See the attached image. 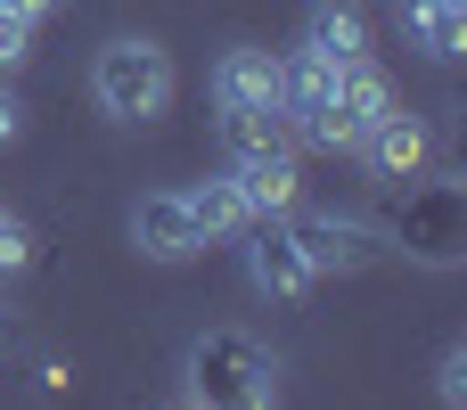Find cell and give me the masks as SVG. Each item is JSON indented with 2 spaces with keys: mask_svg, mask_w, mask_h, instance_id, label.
I'll return each mask as SVG.
<instances>
[{
  "mask_svg": "<svg viewBox=\"0 0 467 410\" xmlns=\"http://www.w3.org/2000/svg\"><path fill=\"white\" fill-rule=\"evenodd\" d=\"M435 394H443L451 410L467 403V345H443V362H435Z\"/></svg>",
  "mask_w": 467,
  "mask_h": 410,
  "instance_id": "obj_15",
  "label": "cell"
},
{
  "mask_svg": "<svg viewBox=\"0 0 467 410\" xmlns=\"http://www.w3.org/2000/svg\"><path fill=\"white\" fill-rule=\"evenodd\" d=\"M33 33H41V25H25V16L0 8V74H8V82H16V66L33 58Z\"/></svg>",
  "mask_w": 467,
  "mask_h": 410,
  "instance_id": "obj_14",
  "label": "cell"
},
{
  "mask_svg": "<svg viewBox=\"0 0 467 410\" xmlns=\"http://www.w3.org/2000/svg\"><path fill=\"white\" fill-rule=\"evenodd\" d=\"M0 8H8V16H25V25H41V16H49L57 0H0Z\"/></svg>",
  "mask_w": 467,
  "mask_h": 410,
  "instance_id": "obj_17",
  "label": "cell"
},
{
  "mask_svg": "<svg viewBox=\"0 0 467 410\" xmlns=\"http://www.w3.org/2000/svg\"><path fill=\"white\" fill-rule=\"evenodd\" d=\"M353 156L369 164V181L402 189V181H419V173L435 164V123H427V115H410V107H394L386 123H369V131H361V148H353Z\"/></svg>",
  "mask_w": 467,
  "mask_h": 410,
  "instance_id": "obj_6",
  "label": "cell"
},
{
  "mask_svg": "<svg viewBox=\"0 0 467 410\" xmlns=\"http://www.w3.org/2000/svg\"><path fill=\"white\" fill-rule=\"evenodd\" d=\"M279 74H287L279 49H254V41L222 49L213 58V107H222V123L230 115H279Z\"/></svg>",
  "mask_w": 467,
  "mask_h": 410,
  "instance_id": "obj_5",
  "label": "cell"
},
{
  "mask_svg": "<svg viewBox=\"0 0 467 410\" xmlns=\"http://www.w3.org/2000/svg\"><path fill=\"white\" fill-rule=\"evenodd\" d=\"M181 197H189V214H197V230H205V247H222V238H246V230L263 222V214L246 205V189H238L230 173H205V181H189Z\"/></svg>",
  "mask_w": 467,
  "mask_h": 410,
  "instance_id": "obj_11",
  "label": "cell"
},
{
  "mask_svg": "<svg viewBox=\"0 0 467 410\" xmlns=\"http://www.w3.org/2000/svg\"><path fill=\"white\" fill-rule=\"evenodd\" d=\"M90 99H99V115H115V123H156V115L172 107V49L148 41V33L99 41V58H90Z\"/></svg>",
  "mask_w": 467,
  "mask_h": 410,
  "instance_id": "obj_2",
  "label": "cell"
},
{
  "mask_svg": "<svg viewBox=\"0 0 467 410\" xmlns=\"http://www.w3.org/2000/svg\"><path fill=\"white\" fill-rule=\"evenodd\" d=\"M189 403L197 410H279V353L246 329H205L189 345Z\"/></svg>",
  "mask_w": 467,
  "mask_h": 410,
  "instance_id": "obj_1",
  "label": "cell"
},
{
  "mask_svg": "<svg viewBox=\"0 0 467 410\" xmlns=\"http://www.w3.org/2000/svg\"><path fill=\"white\" fill-rule=\"evenodd\" d=\"M394 107H402V99H394V74H386L378 58L337 66V148H361V131L386 123Z\"/></svg>",
  "mask_w": 467,
  "mask_h": 410,
  "instance_id": "obj_9",
  "label": "cell"
},
{
  "mask_svg": "<svg viewBox=\"0 0 467 410\" xmlns=\"http://www.w3.org/2000/svg\"><path fill=\"white\" fill-rule=\"evenodd\" d=\"M402 25L427 58H460L467 49V0H402Z\"/></svg>",
  "mask_w": 467,
  "mask_h": 410,
  "instance_id": "obj_12",
  "label": "cell"
},
{
  "mask_svg": "<svg viewBox=\"0 0 467 410\" xmlns=\"http://www.w3.org/2000/svg\"><path fill=\"white\" fill-rule=\"evenodd\" d=\"M304 58H328V66H353V58H369V16H361V0H312V16H304V41H296Z\"/></svg>",
  "mask_w": 467,
  "mask_h": 410,
  "instance_id": "obj_10",
  "label": "cell"
},
{
  "mask_svg": "<svg viewBox=\"0 0 467 410\" xmlns=\"http://www.w3.org/2000/svg\"><path fill=\"white\" fill-rule=\"evenodd\" d=\"M246 279H254L271 304H304V296L320 288V271H312V263H304V247L279 230V214L246 230Z\"/></svg>",
  "mask_w": 467,
  "mask_h": 410,
  "instance_id": "obj_8",
  "label": "cell"
},
{
  "mask_svg": "<svg viewBox=\"0 0 467 410\" xmlns=\"http://www.w3.org/2000/svg\"><path fill=\"white\" fill-rule=\"evenodd\" d=\"M123 230H131V247H140L148 263H189V255H205V230H197V214H189L181 189H148V197H131Z\"/></svg>",
  "mask_w": 467,
  "mask_h": 410,
  "instance_id": "obj_7",
  "label": "cell"
},
{
  "mask_svg": "<svg viewBox=\"0 0 467 410\" xmlns=\"http://www.w3.org/2000/svg\"><path fill=\"white\" fill-rule=\"evenodd\" d=\"M402 255L419 263H460L467 247V189L460 181H402V205H394V230H386Z\"/></svg>",
  "mask_w": 467,
  "mask_h": 410,
  "instance_id": "obj_3",
  "label": "cell"
},
{
  "mask_svg": "<svg viewBox=\"0 0 467 410\" xmlns=\"http://www.w3.org/2000/svg\"><path fill=\"white\" fill-rule=\"evenodd\" d=\"M25 140V99H16V82L0 74V148H16Z\"/></svg>",
  "mask_w": 467,
  "mask_h": 410,
  "instance_id": "obj_16",
  "label": "cell"
},
{
  "mask_svg": "<svg viewBox=\"0 0 467 410\" xmlns=\"http://www.w3.org/2000/svg\"><path fill=\"white\" fill-rule=\"evenodd\" d=\"M33 271V230L16 214H0V279H25Z\"/></svg>",
  "mask_w": 467,
  "mask_h": 410,
  "instance_id": "obj_13",
  "label": "cell"
},
{
  "mask_svg": "<svg viewBox=\"0 0 467 410\" xmlns=\"http://www.w3.org/2000/svg\"><path fill=\"white\" fill-rule=\"evenodd\" d=\"M0 214H8V205H0Z\"/></svg>",
  "mask_w": 467,
  "mask_h": 410,
  "instance_id": "obj_19",
  "label": "cell"
},
{
  "mask_svg": "<svg viewBox=\"0 0 467 410\" xmlns=\"http://www.w3.org/2000/svg\"><path fill=\"white\" fill-rule=\"evenodd\" d=\"M279 230L304 247V263H312L320 279H328V271H369V263L394 255V238H386L378 222H361V214H312V205H287Z\"/></svg>",
  "mask_w": 467,
  "mask_h": 410,
  "instance_id": "obj_4",
  "label": "cell"
},
{
  "mask_svg": "<svg viewBox=\"0 0 467 410\" xmlns=\"http://www.w3.org/2000/svg\"><path fill=\"white\" fill-rule=\"evenodd\" d=\"M181 410H197V403H181Z\"/></svg>",
  "mask_w": 467,
  "mask_h": 410,
  "instance_id": "obj_18",
  "label": "cell"
}]
</instances>
